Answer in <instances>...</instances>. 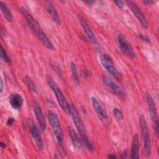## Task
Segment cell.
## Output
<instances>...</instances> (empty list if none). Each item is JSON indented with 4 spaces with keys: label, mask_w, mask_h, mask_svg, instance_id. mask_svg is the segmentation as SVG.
<instances>
[{
    "label": "cell",
    "mask_w": 159,
    "mask_h": 159,
    "mask_svg": "<svg viewBox=\"0 0 159 159\" xmlns=\"http://www.w3.org/2000/svg\"><path fill=\"white\" fill-rule=\"evenodd\" d=\"M78 19L80 20V22L81 23V25L84 30V31L86 33V35L88 37L89 40L91 42V43L93 45L98 46V42L97 40V38L96 37L93 31L92 30L91 28L90 27L89 25L88 24V22L85 19V18L83 17L82 14H78Z\"/></svg>",
    "instance_id": "13"
},
{
    "label": "cell",
    "mask_w": 159,
    "mask_h": 159,
    "mask_svg": "<svg viewBox=\"0 0 159 159\" xmlns=\"http://www.w3.org/2000/svg\"><path fill=\"white\" fill-rule=\"evenodd\" d=\"M139 150H140V141L137 134H135L132 139L131 148H130V158L132 159L139 158Z\"/></svg>",
    "instance_id": "16"
},
{
    "label": "cell",
    "mask_w": 159,
    "mask_h": 159,
    "mask_svg": "<svg viewBox=\"0 0 159 159\" xmlns=\"http://www.w3.org/2000/svg\"><path fill=\"white\" fill-rule=\"evenodd\" d=\"M27 124L30 134L32 137L33 138L34 140L35 141L38 149L40 151H42L44 148V143H43L42 135H40V133L38 128L35 125L34 122L31 119H27Z\"/></svg>",
    "instance_id": "9"
},
{
    "label": "cell",
    "mask_w": 159,
    "mask_h": 159,
    "mask_svg": "<svg viewBox=\"0 0 159 159\" xmlns=\"http://www.w3.org/2000/svg\"><path fill=\"white\" fill-rule=\"evenodd\" d=\"M1 58L4 61L7 63L8 64H11V58H9V57L6 50H5V48L3 47V46L2 45H1Z\"/></svg>",
    "instance_id": "22"
},
{
    "label": "cell",
    "mask_w": 159,
    "mask_h": 159,
    "mask_svg": "<svg viewBox=\"0 0 159 159\" xmlns=\"http://www.w3.org/2000/svg\"><path fill=\"white\" fill-rule=\"evenodd\" d=\"M113 114L116 121L117 122H120L124 119V116L122 111L117 107H115L113 109Z\"/></svg>",
    "instance_id": "23"
},
{
    "label": "cell",
    "mask_w": 159,
    "mask_h": 159,
    "mask_svg": "<svg viewBox=\"0 0 159 159\" xmlns=\"http://www.w3.org/2000/svg\"><path fill=\"white\" fill-rule=\"evenodd\" d=\"M47 118H48L49 124L52 127V131L56 137L58 145L60 147V149L63 151V143L64 135H63V132L60 123L58 115L54 111H48L47 114Z\"/></svg>",
    "instance_id": "4"
},
{
    "label": "cell",
    "mask_w": 159,
    "mask_h": 159,
    "mask_svg": "<svg viewBox=\"0 0 159 159\" xmlns=\"http://www.w3.org/2000/svg\"><path fill=\"white\" fill-rule=\"evenodd\" d=\"M45 5H46V9L48 14L52 17L53 21L58 25H60L61 24V20L59 17V15L54 7L53 4L50 1H45Z\"/></svg>",
    "instance_id": "17"
},
{
    "label": "cell",
    "mask_w": 159,
    "mask_h": 159,
    "mask_svg": "<svg viewBox=\"0 0 159 159\" xmlns=\"http://www.w3.org/2000/svg\"><path fill=\"white\" fill-rule=\"evenodd\" d=\"M9 102L14 109L19 110L23 105L24 99L19 94L13 93L9 98Z\"/></svg>",
    "instance_id": "18"
},
{
    "label": "cell",
    "mask_w": 159,
    "mask_h": 159,
    "mask_svg": "<svg viewBox=\"0 0 159 159\" xmlns=\"http://www.w3.org/2000/svg\"><path fill=\"white\" fill-rule=\"evenodd\" d=\"M32 109L35 114L37 121L39 125V127L42 131H44L46 129V122L45 117L39 103L36 101L34 100L32 101Z\"/></svg>",
    "instance_id": "12"
},
{
    "label": "cell",
    "mask_w": 159,
    "mask_h": 159,
    "mask_svg": "<svg viewBox=\"0 0 159 159\" xmlns=\"http://www.w3.org/2000/svg\"><path fill=\"white\" fill-rule=\"evenodd\" d=\"M14 122V119L12 117H9L7 120V125H12Z\"/></svg>",
    "instance_id": "26"
},
{
    "label": "cell",
    "mask_w": 159,
    "mask_h": 159,
    "mask_svg": "<svg viewBox=\"0 0 159 159\" xmlns=\"http://www.w3.org/2000/svg\"><path fill=\"white\" fill-rule=\"evenodd\" d=\"M117 40L121 52L125 56L130 58H134L135 57V52L132 46L122 34H118L117 36Z\"/></svg>",
    "instance_id": "11"
},
{
    "label": "cell",
    "mask_w": 159,
    "mask_h": 159,
    "mask_svg": "<svg viewBox=\"0 0 159 159\" xmlns=\"http://www.w3.org/2000/svg\"><path fill=\"white\" fill-rule=\"evenodd\" d=\"M102 80L105 86L110 92L122 99L125 98V93L124 90L111 77L107 75H104Z\"/></svg>",
    "instance_id": "7"
},
{
    "label": "cell",
    "mask_w": 159,
    "mask_h": 159,
    "mask_svg": "<svg viewBox=\"0 0 159 159\" xmlns=\"http://www.w3.org/2000/svg\"><path fill=\"white\" fill-rule=\"evenodd\" d=\"M91 99L94 111L96 112L97 116H98V117L101 120H107L108 118L107 114L105 111V110L104 109V108L102 107V106H101V104H100V102H99V101L98 100V99L95 96H92Z\"/></svg>",
    "instance_id": "14"
},
{
    "label": "cell",
    "mask_w": 159,
    "mask_h": 159,
    "mask_svg": "<svg viewBox=\"0 0 159 159\" xmlns=\"http://www.w3.org/2000/svg\"><path fill=\"white\" fill-rule=\"evenodd\" d=\"M0 7L1 12L4 16V17L7 20V21L11 22L13 21L14 17L13 15L10 11V9L8 7V6L2 1L0 2Z\"/></svg>",
    "instance_id": "19"
},
{
    "label": "cell",
    "mask_w": 159,
    "mask_h": 159,
    "mask_svg": "<svg viewBox=\"0 0 159 159\" xmlns=\"http://www.w3.org/2000/svg\"><path fill=\"white\" fill-rule=\"evenodd\" d=\"M139 37L140 39V40L144 42H149L150 40H149V39L148 38L147 36L146 35H142V34H140L139 35Z\"/></svg>",
    "instance_id": "25"
},
{
    "label": "cell",
    "mask_w": 159,
    "mask_h": 159,
    "mask_svg": "<svg viewBox=\"0 0 159 159\" xmlns=\"http://www.w3.org/2000/svg\"><path fill=\"white\" fill-rule=\"evenodd\" d=\"M3 88H4V83H3L2 79L1 78V80H0V91H1V93L2 92Z\"/></svg>",
    "instance_id": "28"
},
{
    "label": "cell",
    "mask_w": 159,
    "mask_h": 159,
    "mask_svg": "<svg viewBox=\"0 0 159 159\" xmlns=\"http://www.w3.org/2000/svg\"><path fill=\"white\" fill-rule=\"evenodd\" d=\"M107 158L114 159V158H116V157L114 155H113V154H109V155L107 156Z\"/></svg>",
    "instance_id": "31"
},
{
    "label": "cell",
    "mask_w": 159,
    "mask_h": 159,
    "mask_svg": "<svg viewBox=\"0 0 159 159\" xmlns=\"http://www.w3.org/2000/svg\"><path fill=\"white\" fill-rule=\"evenodd\" d=\"M70 68H71V74H72L71 76H72V79L73 81V83L75 84L78 85L80 83V80H79V77H78V75L77 67L75 63L71 62Z\"/></svg>",
    "instance_id": "20"
},
{
    "label": "cell",
    "mask_w": 159,
    "mask_h": 159,
    "mask_svg": "<svg viewBox=\"0 0 159 159\" xmlns=\"http://www.w3.org/2000/svg\"><path fill=\"white\" fill-rule=\"evenodd\" d=\"M121 158H127V154H126L125 152H124V153L122 154Z\"/></svg>",
    "instance_id": "33"
},
{
    "label": "cell",
    "mask_w": 159,
    "mask_h": 159,
    "mask_svg": "<svg viewBox=\"0 0 159 159\" xmlns=\"http://www.w3.org/2000/svg\"><path fill=\"white\" fill-rule=\"evenodd\" d=\"M154 2H155V1H150V0L149 1L148 0H144V1H143V3L146 4V5H150V4H152L154 3Z\"/></svg>",
    "instance_id": "27"
},
{
    "label": "cell",
    "mask_w": 159,
    "mask_h": 159,
    "mask_svg": "<svg viewBox=\"0 0 159 159\" xmlns=\"http://www.w3.org/2000/svg\"><path fill=\"white\" fill-rule=\"evenodd\" d=\"M25 83L29 88V89L34 92V93H37V86L35 85V84L33 82V81L28 76H26L25 78Z\"/></svg>",
    "instance_id": "21"
},
{
    "label": "cell",
    "mask_w": 159,
    "mask_h": 159,
    "mask_svg": "<svg viewBox=\"0 0 159 159\" xmlns=\"http://www.w3.org/2000/svg\"><path fill=\"white\" fill-rule=\"evenodd\" d=\"M83 73L82 74H83L84 78H86V77H88L89 76V74H88V71L86 70H83Z\"/></svg>",
    "instance_id": "30"
},
{
    "label": "cell",
    "mask_w": 159,
    "mask_h": 159,
    "mask_svg": "<svg viewBox=\"0 0 159 159\" xmlns=\"http://www.w3.org/2000/svg\"><path fill=\"white\" fill-rule=\"evenodd\" d=\"M126 3L128 7L130 8L132 12L135 16V17L140 22L142 27L143 29H147L148 27V23L147 19L144 14V13L142 11L140 8L139 7L138 4L133 1H126Z\"/></svg>",
    "instance_id": "10"
},
{
    "label": "cell",
    "mask_w": 159,
    "mask_h": 159,
    "mask_svg": "<svg viewBox=\"0 0 159 159\" xmlns=\"http://www.w3.org/2000/svg\"><path fill=\"white\" fill-rule=\"evenodd\" d=\"M67 131H68V135L71 139V140L72 142L74 148L78 152H80L83 148V147H82L83 143H82L81 139H80V137H78V134L74 130L73 128L70 125H68L67 127Z\"/></svg>",
    "instance_id": "15"
},
{
    "label": "cell",
    "mask_w": 159,
    "mask_h": 159,
    "mask_svg": "<svg viewBox=\"0 0 159 159\" xmlns=\"http://www.w3.org/2000/svg\"><path fill=\"white\" fill-rule=\"evenodd\" d=\"M0 146H1V148H5L6 147V143H4V142H1V143H0Z\"/></svg>",
    "instance_id": "32"
},
{
    "label": "cell",
    "mask_w": 159,
    "mask_h": 159,
    "mask_svg": "<svg viewBox=\"0 0 159 159\" xmlns=\"http://www.w3.org/2000/svg\"><path fill=\"white\" fill-rule=\"evenodd\" d=\"M99 59L103 68L110 75L113 76L118 81H120L122 80V75L115 66L113 60L109 55L106 53H101L99 55Z\"/></svg>",
    "instance_id": "6"
},
{
    "label": "cell",
    "mask_w": 159,
    "mask_h": 159,
    "mask_svg": "<svg viewBox=\"0 0 159 159\" xmlns=\"http://www.w3.org/2000/svg\"><path fill=\"white\" fill-rule=\"evenodd\" d=\"M20 11L25 19L26 22L31 29L34 34L42 43V45L48 49L52 51H55V48L53 43L44 33L39 23L36 20V19L29 12V11L25 8L21 7L20 8Z\"/></svg>",
    "instance_id": "1"
},
{
    "label": "cell",
    "mask_w": 159,
    "mask_h": 159,
    "mask_svg": "<svg viewBox=\"0 0 159 159\" xmlns=\"http://www.w3.org/2000/svg\"><path fill=\"white\" fill-rule=\"evenodd\" d=\"M114 2L117 5V6L120 9H122L124 7V2L123 1H120V0L116 1H114Z\"/></svg>",
    "instance_id": "24"
},
{
    "label": "cell",
    "mask_w": 159,
    "mask_h": 159,
    "mask_svg": "<svg viewBox=\"0 0 159 159\" xmlns=\"http://www.w3.org/2000/svg\"><path fill=\"white\" fill-rule=\"evenodd\" d=\"M140 127L143 142L144 155L145 157H148L151 155L152 143L146 118L143 114H142L140 117Z\"/></svg>",
    "instance_id": "5"
},
{
    "label": "cell",
    "mask_w": 159,
    "mask_h": 159,
    "mask_svg": "<svg viewBox=\"0 0 159 159\" xmlns=\"http://www.w3.org/2000/svg\"><path fill=\"white\" fill-rule=\"evenodd\" d=\"M84 3H86V4H87L88 5H93L94 3V1H84Z\"/></svg>",
    "instance_id": "29"
},
{
    "label": "cell",
    "mask_w": 159,
    "mask_h": 159,
    "mask_svg": "<svg viewBox=\"0 0 159 159\" xmlns=\"http://www.w3.org/2000/svg\"><path fill=\"white\" fill-rule=\"evenodd\" d=\"M70 116L72 117L73 123L75 124L76 128L78 130V132L80 135V139L86 147V148L90 151L93 152L94 151V147L91 142H90L87 132L85 129V127L83 124V122H82L80 116H79V114L76 110V109L74 107V106L71 105V114Z\"/></svg>",
    "instance_id": "2"
},
{
    "label": "cell",
    "mask_w": 159,
    "mask_h": 159,
    "mask_svg": "<svg viewBox=\"0 0 159 159\" xmlns=\"http://www.w3.org/2000/svg\"><path fill=\"white\" fill-rule=\"evenodd\" d=\"M46 79H47V81L48 86L52 89L53 93L55 94L57 100L58 101V103L59 104V105L61 107V108L62 109V110L67 115H70L71 105L67 101L65 95L63 94V92L61 91V90L58 86L57 83L55 81L53 78L50 75H47Z\"/></svg>",
    "instance_id": "3"
},
{
    "label": "cell",
    "mask_w": 159,
    "mask_h": 159,
    "mask_svg": "<svg viewBox=\"0 0 159 159\" xmlns=\"http://www.w3.org/2000/svg\"><path fill=\"white\" fill-rule=\"evenodd\" d=\"M146 100L156 134L157 136H158V116L155 101L152 95L149 93L146 94Z\"/></svg>",
    "instance_id": "8"
}]
</instances>
